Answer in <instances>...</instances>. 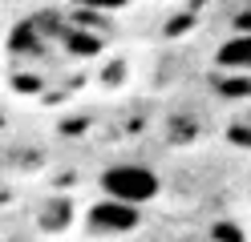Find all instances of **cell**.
Instances as JSON below:
<instances>
[{
    "label": "cell",
    "mask_w": 251,
    "mask_h": 242,
    "mask_svg": "<svg viewBox=\"0 0 251 242\" xmlns=\"http://www.w3.org/2000/svg\"><path fill=\"white\" fill-rule=\"evenodd\" d=\"M101 190H105V198H122V202H134V206H142L150 198H158V174H154L150 166H138V161H122V166H109L101 174Z\"/></svg>",
    "instance_id": "cell-1"
},
{
    "label": "cell",
    "mask_w": 251,
    "mask_h": 242,
    "mask_svg": "<svg viewBox=\"0 0 251 242\" xmlns=\"http://www.w3.org/2000/svg\"><path fill=\"white\" fill-rule=\"evenodd\" d=\"M138 206L134 202H122V198H109V202H98L89 210V230L93 234H130L138 230Z\"/></svg>",
    "instance_id": "cell-2"
},
{
    "label": "cell",
    "mask_w": 251,
    "mask_h": 242,
    "mask_svg": "<svg viewBox=\"0 0 251 242\" xmlns=\"http://www.w3.org/2000/svg\"><path fill=\"white\" fill-rule=\"evenodd\" d=\"M215 65L227 69V73H251V32H239V37L219 44Z\"/></svg>",
    "instance_id": "cell-3"
},
{
    "label": "cell",
    "mask_w": 251,
    "mask_h": 242,
    "mask_svg": "<svg viewBox=\"0 0 251 242\" xmlns=\"http://www.w3.org/2000/svg\"><path fill=\"white\" fill-rule=\"evenodd\" d=\"M61 44H65L73 57H93V53H101V37L85 32L81 24H73V28H61Z\"/></svg>",
    "instance_id": "cell-4"
},
{
    "label": "cell",
    "mask_w": 251,
    "mask_h": 242,
    "mask_svg": "<svg viewBox=\"0 0 251 242\" xmlns=\"http://www.w3.org/2000/svg\"><path fill=\"white\" fill-rule=\"evenodd\" d=\"M8 44H12V53H33V57H41L45 53V37H41V24H21L17 32L8 37Z\"/></svg>",
    "instance_id": "cell-5"
},
{
    "label": "cell",
    "mask_w": 251,
    "mask_h": 242,
    "mask_svg": "<svg viewBox=\"0 0 251 242\" xmlns=\"http://www.w3.org/2000/svg\"><path fill=\"white\" fill-rule=\"evenodd\" d=\"M219 93H223V97H251V77H231V81H219Z\"/></svg>",
    "instance_id": "cell-6"
},
{
    "label": "cell",
    "mask_w": 251,
    "mask_h": 242,
    "mask_svg": "<svg viewBox=\"0 0 251 242\" xmlns=\"http://www.w3.org/2000/svg\"><path fill=\"white\" fill-rule=\"evenodd\" d=\"M73 4H81V8H93V12H114V8H126L130 0H73Z\"/></svg>",
    "instance_id": "cell-7"
},
{
    "label": "cell",
    "mask_w": 251,
    "mask_h": 242,
    "mask_svg": "<svg viewBox=\"0 0 251 242\" xmlns=\"http://www.w3.org/2000/svg\"><path fill=\"white\" fill-rule=\"evenodd\" d=\"M215 238H243V230H239V226H215Z\"/></svg>",
    "instance_id": "cell-8"
}]
</instances>
